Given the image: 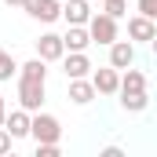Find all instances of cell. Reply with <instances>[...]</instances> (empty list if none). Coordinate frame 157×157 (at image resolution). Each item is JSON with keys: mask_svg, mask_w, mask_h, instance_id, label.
I'll return each mask as SVG.
<instances>
[{"mask_svg": "<svg viewBox=\"0 0 157 157\" xmlns=\"http://www.w3.org/2000/svg\"><path fill=\"white\" fill-rule=\"evenodd\" d=\"M44 91H48V80L44 77H26V73H18V106H22V110L37 113L40 106H44Z\"/></svg>", "mask_w": 157, "mask_h": 157, "instance_id": "obj_1", "label": "cell"}, {"mask_svg": "<svg viewBox=\"0 0 157 157\" xmlns=\"http://www.w3.org/2000/svg\"><path fill=\"white\" fill-rule=\"evenodd\" d=\"M29 139H37V143H59L62 139V124L55 113H29Z\"/></svg>", "mask_w": 157, "mask_h": 157, "instance_id": "obj_2", "label": "cell"}, {"mask_svg": "<svg viewBox=\"0 0 157 157\" xmlns=\"http://www.w3.org/2000/svg\"><path fill=\"white\" fill-rule=\"evenodd\" d=\"M84 29H88V37L91 44H110V40H117V18H110L106 11H99V15H91L88 22H84Z\"/></svg>", "mask_w": 157, "mask_h": 157, "instance_id": "obj_3", "label": "cell"}, {"mask_svg": "<svg viewBox=\"0 0 157 157\" xmlns=\"http://www.w3.org/2000/svg\"><path fill=\"white\" fill-rule=\"evenodd\" d=\"M128 40H132V44H154V40H157L154 18H146V15H132V18H128Z\"/></svg>", "mask_w": 157, "mask_h": 157, "instance_id": "obj_4", "label": "cell"}, {"mask_svg": "<svg viewBox=\"0 0 157 157\" xmlns=\"http://www.w3.org/2000/svg\"><path fill=\"white\" fill-rule=\"evenodd\" d=\"M59 18H66V26H84L91 18V0H62Z\"/></svg>", "mask_w": 157, "mask_h": 157, "instance_id": "obj_5", "label": "cell"}, {"mask_svg": "<svg viewBox=\"0 0 157 157\" xmlns=\"http://www.w3.org/2000/svg\"><path fill=\"white\" fill-rule=\"evenodd\" d=\"M91 88H95V95H117V80H121V70L113 66H102V70H95L91 73Z\"/></svg>", "mask_w": 157, "mask_h": 157, "instance_id": "obj_6", "label": "cell"}, {"mask_svg": "<svg viewBox=\"0 0 157 157\" xmlns=\"http://www.w3.org/2000/svg\"><path fill=\"white\" fill-rule=\"evenodd\" d=\"M59 4H62V0H22L26 15L37 18V22H55V18H59Z\"/></svg>", "mask_w": 157, "mask_h": 157, "instance_id": "obj_7", "label": "cell"}, {"mask_svg": "<svg viewBox=\"0 0 157 157\" xmlns=\"http://www.w3.org/2000/svg\"><path fill=\"white\" fill-rule=\"evenodd\" d=\"M110 66L113 70H124V66H135V44L132 40H110Z\"/></svg>", "mask_w": 157, "mask_h": 157, "instance_id": "obj_8", "label": "cell"}, {"mask_svg": "<svg viewBox=\"0 0 157 157\" xmlns=\"http://www.w3.org/2000/svg\"><path fill=\"white\" fill-rule=\"evenodd\" d=\"M59 62H62V70H66V77H70V80L91 73V59H88V51H66Z\"/></svg>", "mask_w": 157, "mask_h": 157, "instance_id": "obj_9", "label": "cell"}, {"mask_svg": "<svg viewBox=\"0 0 157 157\" xmlns=\"http://www.w3.org/2000/svg\"><path fill=\"white\" fill-rule=\"evenodd\" d=\"M4 128H7V135L11 139H26L29 135V110H7L4 113Z\"/></svg>", "mask_w": 157, "mask_h": 157, "instance_id": "obj_10", "label": "cell"}, {"mask_svg": "<svg viewBox=\"0 0 157 157\" xmlns=\"http://www.w3.org/2000/svg\"><path fill=\"white\" fill-rule=\"evenodd\" d=\"M66 55V48H62V37L59 33H44V37L37 40V59H44V62H59Z\"/></svg>", "mask_w": 157, "mask_h": 157, "instance_id": "obj_11", "label": "cell"}, {"mask_svg": "<svg viewBox=\"0 0 157 157\" xmlns=\"http://www.w3.org/2000/svg\"><path fill=\"white\" fill-rule=\"evenodd\" d=\"M91 99H95V88H91V80H88V77H73V80H70V102L88 106Z\"/></svg>", "mask_w": 157, "mask_h": 157, "instance_id": "obj_12", "label": "cell"}, {"mask_svg": "<svg viewBox=\"0 0 157 157\" xmlns=\"http://www.w3.org/2000/svg\"><path fill=\"white\" fill-rule=\"evenodd\" d=\"M62 48H66V51H88V48H91L88 29H84V26H70L66 37H62Z\"/></svg>", "mask_w": 157, "mask_h": 157, "instance_id": "obj_13", "label": "cell"}, {"mask_svg": "<svg viewBox=\"0 0 157 157\" xmlns=\"http://www.w3.org/2000/svg\"><path fill=\"white\" fill-rule=\"evenodd\" d=\"M121 106H124L128 113H143V110L150 106V95H146V91H124V95H121Z\"/></svg>", "mask_w": 157, "mask_h": 157, "instance_id": "obj_14", "label": "cell"}, {"mask_svg": "<svg viewBox=\"0 0 157 157\" xmlns=\"http://www.w3.org/2000/svg\"><path fill=\"white\" fill-rule=\"evenodd\" d=\"M15 73H18V62H15V59L4 51V55H0V84H4V80H11Z\"/></svg>", "mask_w": 157, "mask_h": 157, "instance_id": "obj_15", "label": "cell"}, {"mask_svg": "<svg viewBox=\"0 0 157 157\" xmlns=\"http://www.w3.org/2000/svg\"><path fill=\"white\" fill-rule=\"evenodd\" d=\"M102 4V11L110 15V18H121L124 11H128V0H99Z\"/></svg>", "mask_w": 157, "mask_h": 157, "instance_id": "obj_16", "label": "cell"}, {"mask_svg": "<svg viewBox=\"0 0 157 157\" xmlns=\"http://www.w3.org/2000/svg\"><path fill=\"white\" fill-rule=\"evenodd\" d=\"M37 157H59V143H37Z\"/></svg>", "mask_w": 157, "mask_h": 157, "instance_id": "obj_17", "label": "cell"}, {"mask_svg": "<svg viewBox=\"0 0 157 157\" xmlns=\"http://www.w3.org/2000/svg\"><path fill=\"white\" fill-rule=\"evenodd\" d=\"M139 15H146V18H157V0H139Z\"/></svg>", "mask_w": 157, "mask_h": 157, "instance_id": "obj_18", "label": "cell"}, {"mask_svg": "<svg viewBox=\"0 0 157 157\" xmlns=\"http://www.w3.org/2000/svg\"><path fill=\"white\" fill-rule=\"evenodd\" d=\"M11 143H15V139H11V135H7V128L0 124V157H4V154H11Z\"/></svg>", "mask_w": 157, "mask_h": 157, "instance_id": "obj_19", "label": "cell"}, {"mask_svg": "<svg viewBox=\"0 0 157 157\" xmlns=\"http://www.w3.org/2000/svg\"><path fill=\"white\" fill-rule=\"evenodd\" d=\"M99 157H124V150H121V146H106Z\"/></svg>", "mask_w": 157, "mask_h": 157, "instance_id": "obj_20", "label": "cell"}, {"mask_svg": "<svg viewBox=\"0 0 157 157\" xmlns=\"http://www.w3.org/2000/svg\"><path fill=\"white\" fill-rule=\"evenodd\" d=\"M4 113H7V102H4V95H0V124H4Z\"/></svg>", "mask_w": 157, "mask_h": 157, "instance_id": "obj_21", "label": "cell"}, {"mask_svg": "<svg viewBox=\"0 0 157 157\" xmlns=\"http://www.w3.org/2000/svg\"><path fill=\"white\" fill-rule=\"evenodd\" d=\"M4 4H7V7H22V0H4Z\"/></svg>", "mask_w": 157, "mask_h": 157, "instance_id": "obj_22", "label": "cell"}, {"mask_svg": "<svg viewBox=\"0 0 157 157\" xmlns=\"http://www.w3.org/2000/svg\"><path fill=\"white\" fill-rule=\"evenodd\" d=\"M0 55H4V48H0Z\"/></svg>", "mask_w": 157, "mask_h": 157, "instance_id": "obj_23", "label": "cell"}]
</instances>
